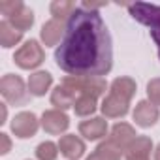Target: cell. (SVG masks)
I'll return each instance as SVG.
<instances>
[{
    "mask_svg": "<svg viewBox=\"0 0 160 160\" xmlns=\"http://www.w3.org/2000/svg\"><path fill=\"white\" fill-rule=\"evenodd\" d=\"M147 94H149V98H151V104L160 106V77L151 79V81H149V85H147Z\"/></svg>",
    "mask_w": 160,
    "mask_h": 160,
    "instance_id": "24",
    "label": "cell"
},
{
    "mask_svg": "<svg viewBox=\"0 0 160 160\" xmlns=\"http://www.w3.org/2000/svg\"><path fill=\"white\" fill-rule=\"evenodd\" d=\"M21 34L10 21H2L0 23V43L2 47H13L21 42Z\"/></svg>",
    "mask_w": 160,
    "mask_h": 160,
    "instance_id": "14",
    "label": "cell"
},
{
    "mask_svg": "<svg viewBox=\"0 0 160 160\" xmlns=\"http://www.w3.org/2000/svg\"><path fill=\"white\" fill-rule=\"evenodd\" d=\"M0 143H2V147H0V152L6 154V152L10 151V147H12V141H10V138H8V134H0Z\"/></svg>",
    "mask_w": 160,
    "mask_h": 160,
    "instance_id": "25",
    "label": "cell"
},
{
    "mask_svg": "<svg viewBox=\"0 0 160 160\" xmlns=\"http://www.w3.org/2000/svg\"><path fill=\"white\" fill-rule=\"evenodd\" d=\"M87 160H106V158H104V156H102L100 152H96V151H94V152H92V154H91V156H89Z\"/></svg>",
    "mask_w": 160,
    "mask_h": 160,
    "instance_id": "26",
    "label": "cell"
},
{
    "mask_svg": "<svg viewBox=\"0 0 160 160\" xmlns=\"http://www.w3.org/2000/svg\"><path fill=\"white\" fill-rule=\"evenodd\" d=\"M55 60L73 77H98L111 70V38L98 12L77 8L72 13Z\"/></svg>",
    "mask_w": 160,
    "mask_h": 160,
    "instance_id": "1",
    "label": "cell"
},
{
    "mask_svg": "<svg viewBox=\"0 0 160 160\" xmlns=\"http://www.w3.org/2000/svg\"><path fill=\"white\" fill-rule=\"evenodd\" d=\"M106 130H108V122L98 117L91 119V121H83L79 124V132L87 139H100L102 136H106Z\"/></svg>",
    "mask_w": 160,
    "mask_h": 160,
    "instance_id": "12",
    "label": "cell"
},
{
    "mask_svg": "<svg viewBox=\"0 0 160 160\" xmlns=\"http://www.w3.org/2000/svg\"><path fill=\"white\" fill-rule=\"evenodd\" d=\"M62 87H66L73 96L79 94V96L96 98V96L104 94L106 81H102L100 77H73V75H68V77H64Z\"/></svg>",
    "mask_w": 160,
    "mask_h": 160,
    "instance_id": "3",
    "label": "cell"
},
{
    "mask_svg": "<svg viewBox=\"0 0 160 160\" xmlns=\"http://www.w3.org/2000/svg\"><path fill=\"white\" fill-rule=\"evenodd\" d=\"M10 23H12L19 32H25V30H28V28L32 27V23H34V13H32V10H28V8L25 6L19 13H15L13 17H10Z\"/></svg>",
    "mask_w": 160,
    "mask_h": 160,
    "instance_id": "19",
    "label": "cell"
},
{
    "mask_svg": "<svg viewBox=\"0 0 160 160\" xmlns=\"http://www.w3.org/2000/svg\"><path fill=\"white\" fill-rule=\"evenodd\" d=\"M0 122H6V106L0 108Z\"/></svg>",
    "mask_w": 160,
    "mask_h": 160,
    "instance_id": "27",
    "label": "cell"
},
{
    "mask_svg": "<svg viewBox=\"0 0 160 160\" xmlns=\"http://www.w3.org/2000/svg\"><path fill=\"white\" fill-rule=\"evenodd\" d=\"M73 109H75V113L79 117L91 115L96 109V98H92V96H79L75 100V104H73Z\"/></svg>",
    "mask_w": 160,
    "mask_h": 160,
    "instance_id": "21",
    "label": "cell"
},
{
    "mask_svg": "<svg viewBox=\"0 0 160 160\" xmlns=\"http://www.w3.org/2000/svg\"><path fill=\"white\" fill-rule=\"evenodd\" d=\"M51 83H53V77L49 72H36L28 79V91L34 96H43L51 87Z\"/></svg>",
    "mask_w": 160,
    "mask_h": 160,
    "instance_id": "13",
    "label": "cell"
},
{
    "mask_svg": "<svg viewBox=\"0 0 160 160\" xmlns=\"http://www.w3.org/2000/svg\"><path fill=\"white\" fill-rule=\"evenodd\" d=\"M58 149H60V152H62L66 158L77 160L79 156H83V152H85V143L79 139L77 136L68 134V136H62V138H60Z\"/></svg>",
    "mask_w": 160,
    "mask_h": 160,
    "instance_id": "9",
    "label": "cell"
},
{
    "mask_svg": "<svg viewBox=\"0 0 160 160\" xmlns=\"http://www.w3.org/2000/svg\"><path fill=\"white\" fill-rule=\"evenodd\" d=\"M126 111H128V100H124L113 92H109V96H106L102 102V113L106 117H111V119L122 117V115H126Z\"/></svg>",
    "mask_w": 160,
    "mask_h": 160,
    "instance_id": "10",
    "label": "cell"
},
{
    "mask_svg": "<svg viewBox=\"0 0 160 160\" xmlns=\"http://www.w3.org/2000/svg\"><path fill=\"white\" fill-rule=\"evenodd\" d=\"M136 138H138V136H136V132H134V128H132L130 124H126V122H119V124L113 126L109 141L115 143L119 149H126Z\"/></svg>",
    "mask_w": 160,
    "mask_h": 160,
    "instance_id": "11",
    "label": "cell"
},
{
    "mask_svg": "<svg viewBox=\"0 0 160 160\" xmlns=\"http://www.w3.org/2000/svg\"><path fill=\"white\" fill-rule=\"evenodd\" d=\"M126 160H149V156H128Z\"/></svg>",
    "mask_w": 160,
    "mask_h": 160,
    "instance_id": "28",
    "label": "cell"
},
{
    "mask_svg": "<svg viewBox=\"0 0 160 160\" xmlns=\"http://www.w3.org/2000/svg\"><path fill=\"white\" fill-rule=\"evenodd\" d=\"M154 160H160V145H158L156 151H154Z\"/></svg>",
    "mask_w": 160,
    "mask_h": 160,
    "instance_id": "29",
    "label": "cell"
},
{
    "mask_svg": "<svg viewBox=\"0 0 160 160\" xmlns=\"http://www.w3.org/2000/svg\"><path fill=\"white\" fill-rule=\"evenodd\" d=\"M57 149H58V147H57L55 143H51V141H43V143L38 145V149H36V156H38L40 160H55L57 154H58Z\"/></svg>",
    "mask_w": 160,
    "mask_h": 160,
    "instance_id": "22",
    "label": "cell"
},
{
    "mask_svg": "<svg viewBox=\"0 0 160 160\" xmlns=\"http://www.w3.org/2000/svg\"><path fill=\"white\" fill-rule=\"evenodd\" d=\"M62 32H64V30H62V21L51 19V21H47V23L43 25V28H42V40H43L45 45H55V43L60 40Z\"/></svg>",
    "mask_w": 160,
    "mask_h": 160,
    "instance_id": "15",
    "label": "cell"
},
{
    "mask_svg": "<svg viewBox=\"0 0 160 160\" xmlns=\"http://www.w3.org/2000/svg\"><path fill=\"white\" fill-rule=\"evenodd\" d=\"M128 10L136 21H139L151 28V36H152L154 43L158 45V55H160V6L138 2V4L128 6Z\"/></svg>",
    "mask_w": 160,
    "mask_h": 160,
    "instance_id": "2",
    "label": "cell"
},
{
    "mask_svg": "<svg viewBox=\"0 0 160 160\" xmlns=\"http://www.w3.org/2000/svg\"><path fill=\"white\" fill-rule=\"evenodd\" d=\"M51 102H53L55 108L66 109V108H70V106L75 104V96H73L66 87H57V89L53 91V94H51Z\"/></svg>",
    "mask_w": 160,
    "mask_h": 160,
    "instance_id": "17",
    "label": "cell"
},
{
    "mask_svg": "<svg viewBox=\"0 0 160 160\" xmlns=\"http://www.w3.org/2000/svg\"><path fill=\"white\" fill-rule=\"evenodd\" d=\"M23 8H25V4L19 2V0H2V2H0V12H2L8 19L13 17L15 13H19Z\"/></svg>",
    "mask_w": 160,
    "mask_h": 160,
    "instance_id": "23",
    "label": "cell"
},
{
    "mask_svg": "<svg viewBox=\"0 0 160 160\" xmlns=\"http://www.w3.org/2000/svg\"><path fill=\"white\" fill-rule=\"evenodd\" d=\"M70 121H68V115L58 111V109H51V111H45L43 117H42V126L47 134H62L66 128H68Z\"/></svg>",
    "mask_w": 160,
    "mask_h": 160,
    "instance_id": "7",
    "label": "cell"
},
{
    "mask_svg": "<svg viewBox=\"0 0 160 160\" xmlns=\"http://www.w3.org/2000/svg\"><path fill=\"white\" fill-rule=\"evenodd\" d=\"M111 92L130 102V98H132L134 92H136V83H134V79H130V77H117L115 81L111 83Z\"/></svg>",
    "mask_w": 160,
    "mask_h": 160,
    "instance_id": "16",
    "label": "cell"
},
{
    "mask_svg": "<svg viewBox=\"0 0 160 160\" xmlns=\"http://www.w3.org/2000/svg\"><path fill=\"white\" fill-rule=\"evenodd\" d=\"M0 92H2V96L12 106H25L30 100L23 79L19 75H13V73H8L2 77V81H0Z\"/></svg>",
    "mask_w": 160,
    "mask_h": 160,
    "instance_id": "4",
    "label": "cell"
},
{
    "mask_svg": "<svg viewBox=\"0 0 160 160\" xmlns=\"http://www.w3.org/2000/svg\"><path fill=\"white\" fill-rule=\"evenodd\" d=\"M151 149H152V143H151V139L145 138V136H138V138L126 147L128 156H149Z\"/></svg>",
    "mask_w": 160,
    "mask_h": 160,
    "instance_id": "18",
    "label": "cell"
},
{
    "mask_svg": "<svg viewBox=\"0 0 160 160\" xmlns=\"http://www.w3.org/2000/svg\"><path fill=\"white\" fill-rule=\"evenodd\" d=\"M12 130L17 138H30L36 134L38 130V119L34 113L30 111H23V113H17L13 122H12Z\"/></svg>",
    "mask_w": 160,
    "mask_h": 160,
    "instance_id": "6",
    "label": "cell"
},
{
    "mask_svg": "<svg viewBox=\"0 0 160 160\" xmlns=\"http://www.w3.org/2000/svg\"><path fill=\"white\" fill-rule=\"evenodd\" d=\"M75 4L73 2H64V0H57V2L51 4V13L55 15L57 21H62L66 17H72V13L75 12Z\"/></svg>",
    "mask_w": 160,
    "mask_h": 160,
    "instance_id": "20",
    "label": "cell"
},
{
    "mask_svg": "<svg viewBox=\"0 0 160 160\" xmlns=\"http://www.w3.org/2000/svg\"><path fill=\"white\" fill-rule=\"evenodd\" d=\"M134 121L136 124L143 126V128H149L152 126L156 121H158V108L151 102H139L134 109Z\"/></svg>",
    "mask_w": 160,
    "mask_h": 160,
    "instance_id": "8",
    "label": "cell"
},
{
    "mask_svg": "<svg viewBox=\"0 0 160 160\" xmlns=\"http://www.w3.org/2000/svg\"><path fill=\"white\" fill-rule=\"evenodd\" d=\"M43 57H45V55H43L42 45H40L36 40H30V42H27V43L15 53L13 60H15L17 66H21V68H25V70H30V68L40 66V64L43 62Z\"/></svg>",
    "mask_w": 160,
    "mask_h": 160,
    "instance_id": "5",
    "label": "cell"
}]
</instances>
